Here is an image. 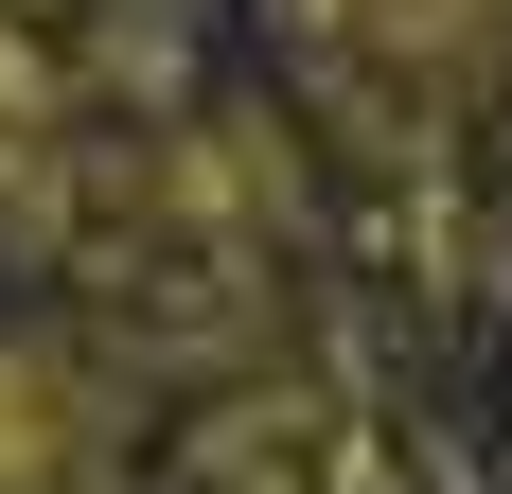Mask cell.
<instances>
[{
	"mask_svg": "<svg viewBox=\"0 0 512 494\" xmlns=\"http://www.w3.org/2000/svg\"><path fill=\"white\" fill-rule=\"evenodd\" d=\"M89 371H53V353H0V494H53L71 459H89Z\"/></svg>",
	"mask_w": 512,
	"mask_h": 494,
	"instance_id": "7a4b0ae2",
	"label": "cell"
},
{
	"mask_svg": "<svg viewBox=\"0 0 512 494\" xmlns=\"http://www.w3.org/2000/svg\"><path fill=\"white\" fill-rule=\"evenodd\" d=\"M301 36L336 53V89H371V106H477V89H512V0H301Z\"/></svg>",
	"mask_w": 512,
	"mask_h": 494,
	"instance_id": "6da1fadb",
	"label": "cell"
}]
</instances>
